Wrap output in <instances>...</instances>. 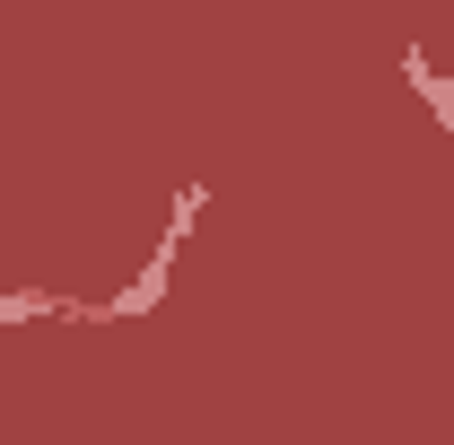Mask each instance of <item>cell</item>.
<instances>
[{
	"mask_svg": "<svg viewBox=\"0 0 454 445\" xmlns=\"http://www.w3.org/2000/svg\"><path fill=\"white\" fill-rule=\"evenodd\" d=\"M402 79H411V88L437 105V122L454 131V79H437V70H428V53H402Z\"/></svg>",
	"mask_w": 454,
	"mask_h": 445,
	"instance_id": "6da1fadb",
	"label": "cell"
}]
</instances>
